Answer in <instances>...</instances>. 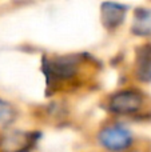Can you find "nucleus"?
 <instances>
[{
  "label": "nucleus",
  "mask_w": 151,
  "mask_h": 152,
  "mask_svg": "<svg viewBox=\"0 0 151 152\" xmlns=\"http://www.w3.org/2000/svg\"><path fill=\"white\" fill-rule=\"evenodd\" d=\"M143 105V97L134 89H125L111 96L108 107L112 112L119 115H133Z\"/></svg>",
  "instance_id": "1"
},
{
  "label": "nucleus",
  "mask_w": 151,
  "mask_h": 152,
  "mask_svg": "<svg viewBox=\"0 0 151 152\" xmlns=\"http://www.w3.org/2000/svg\"><path fill=\"white\" fill-rule=\"evenodd\" d=\"M99 142L110 151H123L131 145L133 137L130 131L119 126L106 127L99 132Z\"/></svg>",
  "instance_id": "2"
},
{
  "label": "nucleus",
  "mask_w": 151,
  "mask_h": 152,
  "mask_svg": "<svg viewBox=\"0 0 151 152\" xmlns=\"http://www.w3.org/2000/svg\"><path fill=\"white\" fill-rule=\"evenodd\" d=\"M45 74L54 80H66L72 77L78 69V59L75 56H62L44 64Z\"/></svg>",
  "instance_id": "3"
},
{
  "label": "nucleus",
  "mask_w": 151,
  "mask_h": 152,
  "mask_svg": "<svg viewBox=\"0 0 151 152\" xmlns=\"http://www.w3.org/2000/svg\"><path fill=\"white\" fill-rule=\"evenodd\" d=\"M135 72L139 80L151 81V44H144L138 50Z\"/></svg>",
  "instance_id": "4"
},
{
  "label": "nucleus",
  "mask_w": 151,
  "mask_h": 152,
  "mask_svg": "<svg viewBox=\"0 0 151 152\" xmlns=\"http://www.w3.org/2000/svg\"><path fill=\"white\" fill-rule=\"evenodd\" d=\"M126 15L125 7L119 4H114V3H104L102 5V19H103L104 24L108 28H114V27L119 26L123 21Z\"/></svg>",
  "instance_id": "5"
},
{
  "label": "nucleus",
  "mask_w": 151,
  "mask_h": 152,
  "mask_svg": "<svg viewBox=\"0 0 151 152\" xmlns=\"http://www.w3.org/2000/svg\"><path fill=\"white\" fill-rule=\"evenodd\" d=\"M133 32L139 36H150L151 35V10L139 8L136 10L133 20Z\"/></svg>",
  "instance_id": "6"
},
{
  "label": "nucleus",
  "mask_w": 151,
  "mask_h": 152,
  "mask_svg": "<svg viewBox=\"0 0 151 152\" xmlns=\"http://www.w3.org/2000/svg\"><path fill=\"white\" fill-rule=\"evenodd\" d=\"M15 119V110L12 105L5 103L4 100H0V126L11 123Z\"/></svg>",
  "instance_id": "7"
}]
</instances>
